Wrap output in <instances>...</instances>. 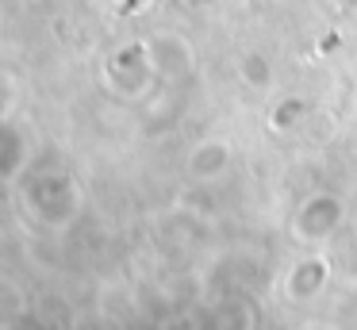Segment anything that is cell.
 Masks as SVG:
<instances>
[{
	"label": "cell",
	"mask_w": 357,
	"mask_h": 330,
	"mask_svg": "<svg viewBox=\"0 0 357 330\" xmlns=\"http://www.w3.org/2000/svg\"><path fill=\"white\" fill-rule=\"evenodd\" d=\"M338 223H342L338 200L334 196H315V200H307V207L300 211L296 230H300V238H323V234H331Z\"/></svg>",
	"instance_id": "cell-1"
},
{
	"label": "cell",
	"mask_w": 357,
	"mask_h": 330,
	"mask_svg": "<svg viewBox=\"0 0 357 330\" xmlns=\"http://www.w3.org/2000/svg\"><path fill=\"white\" fill-rule=\"evenodd\" d=\"M227 165H231V146H227V142H204V146H196L192 161H188L192 177H200V181L219 177Z\"/></svg>",
	"instance_id": "cell-2"
},
{
	"label": "cell",
	"mask_w": 357,
	"mask_h": 330,
	"mask_svg": "<svg viewBox=\"0 0 357 330\" xmlns=\"http://www.w3.org/2000/svg\"><path fill=\"white\" fill-rule=\"evenodd\" d=\"M326 280V261H319V257H307V261H300V265L292 269V276L284 280V288H288V296L292 299H307L311 292H319V284Z\"/></svg>",
	"instance_id": "cell-3"
}]
</instances>
